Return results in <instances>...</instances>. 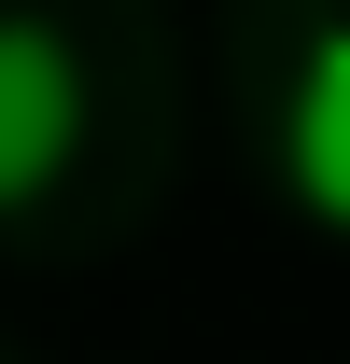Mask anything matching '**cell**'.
<instances>
[{
    "mask_svg": "<svg viewBox=\"0 0 350 364\" xmlns=\"http://www.w3.org/2000/svg\"><path fill=\"white\" fill-rule=\"evenodd\" d=\"M85 140V70L43 14H0V210H28Z\"/></svg>",
    "mask_w": 350,
    "mask_h": 364,
    "instance_id": "obj_1",
    "label": "cell"
},
{
    "mask_svg": "<svg viewBox=\"0 0 350 364\" xmlns=\"http://www.w3.org/2000/svg\"><path fill=\"white\" fill-rule=\"evenodd\" d=\"M280 168H295V210L350 238V28H322L280 98Z\"/></svg>",
    "mask_w": 350,
    "mask_h": 364,
    "instance_id": "obj_2",
    "label": "cell"
}]
</instances>
